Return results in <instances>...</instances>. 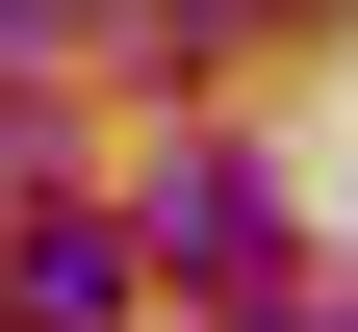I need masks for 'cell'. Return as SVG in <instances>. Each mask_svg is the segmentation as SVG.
I'll return each mask as SVG.
<instances>
[{
  "label": "cell",
  "instance_id": "1",
  "mask_svg": "<svg viewBox=\"0 0 358 332\" xmlns=\"http://www.w3.org/2000/svg\"><path fill=\"white\" fill-rule=\"evenodd\" d=\"M128 256H179V281H231V307H256V281H282V205H256V154H179Z\"/></svg>",
  "mask_w": 358,
  "mask_h": 332
},
{
  "label": "cell",
  "instance_id": "3",
  "mask_svg": "<svg viewBox=\"0 0 358 332\" xmlns=\"http://www.w3.org/2000/svg\"><path fill=\"white\" fill-rule=\"evenodd\" d=\"M154 52H256V26H307V0H128Z\"/></svg>",
  "mask_w": 358,
  "mask_h": 332
},
{
  "label": "cell",
  "instance_id": "2",
  "mask_svg": "<svg viewBox=\"0 0 358 332\" xmlns=\"http://www.w3.org/2000/svg\"><path fill=\"white\" fill-rule=\"evenodd\" d=\"M0 332H128V230H103V205H26V281H0Z\"/></svg>",
  "mask_w": 358,
  "mask_h": 332
}]
</instances>
